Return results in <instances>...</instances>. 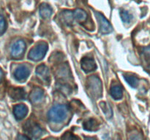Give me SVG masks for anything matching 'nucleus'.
<instances>
[{
    "label": "nucleus",
    "instance_id": "obj_13",
    "mask_svg": "<svg viewBox=\"0 0 150 140\" xmlns=\"http://www.w3.org/2000/svg\"><path fill=\"white\" fill-rule=\"evenodd\" d=\"M40 11V15L42 18H48L52 14V9L50 7L48 4L43 3L40 6L39 8Z\"/></svg>",
    "mask_w": 150,
    "mask_h": 140
},
{
    "label": "nucleus",
    "instance_id": "obj_2",
    "mask_svg": "<svg viewBox=\"0 0 150 140\" xmlns=\"http://www.w3.org/2000/svg\"><path fill=\"white\" fill-rule=\"evenodd\" d=\"M47 50H48L47 44L40 43L29 51L28 57L29 59L32 60V61H40L45 57Z\"/></svg>",
    "mask_w": 150,
    "mask_h": 140
},
{
    "label": "nucleus",
    "instance_id": "obj_23",
    "mask_svg": "<svg viewBox=\"0 0 150 140\" xmlns=\"http://www.w3.org/2000/svg\"><path fill=\"white\" fill-rule=\"evenodd\" d=\"M102 104L104 105V107H103V106H101V107H102L103 110V112L105 114V115H107V112H108V114H110V112H111V113H112V112H111V107H110L109 106H108L106 104L103 103V102Z\"/></svg>",
    "mask_w": 150,
    "mask_h": 140
},
{
    "label": "nucleus",
    "instance_id": "obj_24",
    "mask_svg": "<svg viewBox=\"0 0 150 140\" xmlns=\"http://www.w3.org/2000/svg\"><path fill=\"white\" fill-rule=\"evenodd\" d=\"M17 140H30V139H29L27 136L19 134L17 137Z\"/></svg>",
    "mask_w": 150,
    "mask_h": 140
},
{
    "label": "nucleus",
    "instance_id": "obj_20",
    "mask_svg": "<svg viewBox=\"0 0 150 140\" xmlns=\"http://www.w3.org/2000/svg\"><path fill=\"white\" fill-rule=\"evenodd\" d=\"M62 20L63 21L65 22L66 23H70L73 21V13H71L70 12H64V13H62Z\"/></svg>",
    "mask_w": 150,
    "mask_h": 140
},
{
    "label": "nucleus",
    "instance_id": "obj_25",
    "mask_svg": "<svg viewBox=\"0 0 150 140\" xmlns=\"http://www.w3.org/2000/svg\"><path fill=\"white\" fill-rule=\"evenodd\" d=\"M2 77H3V71L2 70L0 69V81H1V80L2 79Z\"/></svg>",
    "mask_w": 150,
    "mask_h": 140
},
{
    "label": "nucleus",
    "instance_id": "obj_4",
    "mask_svg": "<svg viewBox=\"0 0 150 140\" xmlns=\"http://www.w3.org/2000/svg\"><path fill=\"white\" fill-rule=\"evenodd\" d=\"M24 130L27 133H29L31 136L34 137L35 139H38L42 135V129L35 122H26L24 125Z\"/></svg>",
    "mask_w": 150,
    "mask_h": 140
},
{
    "label": "nucleus",
    "instance_id": "obj_18",
    "mask_svg": "<svg viewBox=\"0 0 150 140\" xmlns=\"http://www.w3.org/2000/svg\"><path fill=\"white\" fill-rule=\"evenodd\" d=\"M124 77L125 80H126V82H127L132 88H136L138 87V85H139V80L137 77H135V76L131 75H125Z\"/></svg>",
    "mask_w": 150,
    "mask_h": 140
},
{
    "label": "nucleus",
    "instance_id": "obj_21",
    "mask_svg": "<svg viewBox=\"0 0 150 140\" xmlns=\"http://www.w3.org/2000/svg\"><path fill=\"white\" fill-rule=\"evenodd\" d=\"M62 140H78V138L71 133H65L62 137Z\"/></svg>",
    "mask_w": 150,
    "mask_h": 140
},
{
    "label": "nucleus",
    "instance_id": "obj_6",
    "mask_svg": "<svg viewBox=\"0 0 150 140\" xmlns=\"http://www.w3.org/2000/svg\"><path fill=\"white\" fill-rule=\"evenodd\" d=\"M26 44L23 41L18 40L13 44L11 48V55L13 58H20L25 52Z\"/></svg>",
    "mask_w": 150,
    "mask_h": 140
},
{
    "label": "nucleus",
    "instance_id": "obj_5",
    "mask_svg": "<svg viewBox=\"0 0 150 140\" xmlns=\"http://www.w3.org/2000/svg\"><path fill=\"white\" fill-rule=\"evenodd\" d=\"M97 19L100 23V30L103 34H109L112 32L113 28L111 23L100 13H95Z\"/></svg>",
    "mask_w": 150,
    "mask_h": 140
},
{
    "label": "nucleus",
    "instance_id": "obj_10",
    "mask_svg": "<svg viewBox=\"0 0 150 140\" xmlns=\"http://www.w3.org/2000/svg\"><path fill=\"white\" fill-rule=\"evenodd\" d=\"M44 96V91L40 88H35L31 92L29 99L32 103H38L42 99Z\"/></svg>",
    "mask_w": 150,
    "mask_h": 140
},
{
    "label": "nucleus",
    "instance_id": "obj_7",
    "mask_svg": "<svg viewBox=\"0 0 150 140\" xmlns=\"http://www.w3.org/2000/svg\"><path fill=\"white\" fill-rule=\"evenodd\" d=\"M30 74L29 68L24 65L19 66L14 71V77L18 81H23Z\"/></svg>",
    "mask_w": 150,
    "mask_h": 140
},
{
    "label": "nucleus",
    "instance_id": "obj_22",
    "mask_svg": "<svg viewBox=\"0 0 150 140\" xmlns=\"http://www.w3.org/2000/svg\"><path fill=\"white\" fill-rule=\"evenodd\" d=\"M6 23L4 17L0 15V34H2L5 31Z\"/></svg>",
    "mask_w": 150,
    "mask_h": 140
},
{
    "label": "nucleus",
    "instance_id": "obj_11",
    "mask_svg": "<svg viewBox=\"0 0 150 140\" xmlns=\"http://www.w3.org/2000/svg\"><path fill=\"white\" fill-rule=\"evenodd\" d=\"M142 61L144 68L150 71V46L145 47L142 49Z\"/></svg>",
    "mask_w": 150,
    "mask_h": 140
},
{
    "label": "nucleus",
    "instance_id": "obj_9",
    "mask_svg": "<svg viewBox=\"0 0 150 140\" xmlns=\"http://www.w3.org/2000/svg\"><path fill=\"white\" fill-rule=\"evenodd\" d=\"M13 113L17 120H22L28 113V108L24 104L16 105L13 108Z\"/></svg>",
    "mask_w": 150,
    "mask_h": 140
},
{
    "label": "nucleus",
    "instance_id": "obj_16",
    "mask_svg": "<svg viewBox=\"0 0 150 140\" xmlns=\"http://www.w3.org/2000/svg\"><path fill=\"white\" fill-rule=\"evenodd\" d=\"M83 128L87 131H96L98 128V123L95 119H89L83 123Z\"/></svg>",
    "mask_w": 150,
    "mask_h": 140
},
{
    "label": "nucleus",
    "instance_id": "obj_8",
    "mask_svg": "<svg viewBox=\"0 0 150 140\" xmlns=\"http://www.w3.org/2000/svg\"><path fill=\"white\" fill-rule=\"evenodd\" d=\"M81 65L82 69L86 73L91 72L96 69L97 68L95 61L92 58H88V57L82 58L81 61Z\"/></svg>",
    "mask_w": 150,
    "mask_h": 140
},
{
    "label": "nucleus",
    "instance_id": "obj_15",
    "mask_svg": "<svg viewBox=\"0 0 150 140\" xmlns=\"http://www.w3.org/2000/svg\"><path fill=\"white\" fill-rule=\"evenodd\" d=\"M36 73L39 77L44 79L45 80H48V78H49V72H48V68L45 65H43V64L39 66L37 68Z\"/></svg>",
    "mask_w": 150,
    "mask_h": 140
},
{
    "label": "nucleus",
    "instance_id": "obj_3",
    "mask_svg": "<svg viewBox=\"0 0 150 140\" xmlns=\"http://www.w3.org/2000/svg\"><path fill=\"white\" fill-rule=\"evenodd\" d=\"M88 87L93 96H99L101 94L102 85H101V82L98 77H95V76L89 77L88 80Z\"/></svg>",
    "mask_w": 150,
    "mask_h": 140
},
{
    "label": "nucleus",
    "instance_id": "obj_26",
    "mask_svg": "<svg viewBox=\"0 0 150 140\" xmlns=\"http://www.w3.org/2000/svg\"><path fill=\"white\" fill-rule=\"evenodd\" d=\"M86 140H92V139H86Z\"/></svg>",
    "mask_w": 150,
    "mask_h": 140
},
{
    "label": "nucleus",
    "instance_id": "obj_17",
    "mask_svg": "<svg viewBox=\"0 0 150 140\" xmlns=\"http://www.w3.org/2000/svg\"><path fill=\"white\" fill-rule=\"evenodd\" d=\"M73 18L76 20H79V21H83L86 20L87 15H86V12L84 10H81V9H76L73 13Z\"/></svg>",
    "mask_w": 150,
    "mask_h": 140
},
{
    "label": "nucleus",
    "instance_id": "obj_12",
    "mask_svg": "<svg viewBox=\"0 0 150 140\" xmlns=\"http://www.w3.org/2000/svg\"><path fill=\"white\" fill-rule=\"evenodd\" d=\"M10 96L14 100H21L25 98V91L21 88H12L10 90Z\"/></svg>",
    "mask_w": 150,
    "mask_h": 140
},
{
    "label": "nucleus",
    "instance_id": "obj_1",
    "mask_svg": "<svg viewBox=\"0 0 150 140\" xmlns=\"http://www.w3.org/2000/svg\"><path fill=\"white\" fill-rule=\"evenodd\" d=\"M68 113V108L66 105L58 104L53 106L48 114V118L52 122L59 123L64 120Z\"/></svg>",
    "mask_w": 150,
    "mask_h": 140
},
{
    "label": "nucleus",
    "instance_id": "obj_19",
    "mask_svg": "<svg viewBox=\"0 0 150 140\" xmlns=\"http://www.w3.org/2000/svg\"><path fill=\"white\" fill-rule=\"evenodd\" d=\"M120 15L122 21L125 23H129L133 19V15L127 10H122L120 12Z\"/></svg>",
    "mask_w": 150,
    "mask_h": 140
},
{
    "label": "nucleus",
    "instance_id": "obj_14",
    "mask_svg": "<svg viewBox=\"0 0 150 140\" xmlns=\"http://www.w3.org/2000/svg\"><path fill=\"white\" fill-rule=\"evenodd\" d=\"M110 93H111V96L116 100H119L122 97V89L121 86L119 85H114L111 86Z\"/></svg>",
    "mask_w": 150,
    "mask_h": 140
}]
</instances>
